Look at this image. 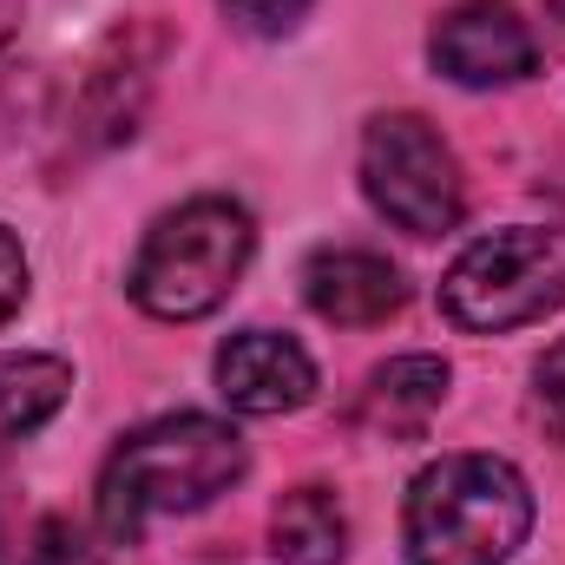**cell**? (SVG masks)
<instances>
[{
    "label": "cell",
    "mask_w": 565,
    "mask_h": 565,
    "mask_svg": "<svg viewBox=\"0 0 565 565\" xmlns=\"http://www.w3.org/2000/svg\"><path fill=\"white\" fill-rule=\"evenodd\" d=\"M244 467H250V454H244L237 427L211 422V415H164L113 447V460L99 473V533L113 546H132L151 520L198 513L217 493H231L244 480Z\"/></svg>",
    "instance_id": "1"
},
{
    "label": "cell",
    "mask_w": 565,
    "mask_h": 565,
    "mask_svg": "<svg viewBox=\"0 0 565 565\" xmlns=\"http://www.w3.org/2000/svg\"><path fill=\"white\" fill-rule=\"evenodd\" d=\"M533 533V487L513 460L440 454L408 487V565H507Z\"/></svg>",
    "instance_id": "2"
},
{
    "label": "cell",
    "mask_w": 565,
    "mask_h": 565,
    "mask_svg": "<svg viewBox=\"0 0 565 565\" xmlns=\"http://www.w3.org/2000/svg\"><path fill=\"white\" fill-rule=\"evenodd\" d=\"M250 250H257V224L244 204L191 198L145 231L132 264V302L158 322H198L237 289V277L250 270Z\"/></svg>",
    "instance_id": "3"
},
{
    "label": "cell",
    "mask_w": 565,
    "mask_h": 565,
    "mask_svg": "<svg viewBox=\"0 0 565 565\" xmlns=\"http://www.w3.org/2000/svg\"><path fill=\"white\" fill-rule=\"evenodd\" d=\"M565 302V224H513L454 257L440 309L467 335H500L553 316Z\"/></svg>",
    "instance_id": "4"
},
{
    "label": "cell",
    "mask_w": 565,
    "mask_h": 565,
    "mask_svg": "<svg viewBox=\"0 0 565 565\" xmlns=\"http://www.w3.org/2000/svg\"><path fill=\"white\" fill-rule=\"evenodd\" d=\"M362 191L369 204L408 231V237H440L467 211V178L447 139L422 113H382L362 132Z\"/></svg>",
    "instance_id": "5"
},
{
    "label": "cell",
    "mask_w": 565,
    "mask_h": 565,
    "mask_svg": "<svg viewBox=\"0 0 565 565\" xmlns=\"http://www.w3.org/2000/svg\"><path fill=\"white\" fill-rule=\"evenodd\" d=\"M434 66L467 86V93H493V86H520L540 73V40L533 26L507 7V0H460L434 20L427 40Z\"/></svg>",
    "instance_id": "6"
},
{
    "label": "cell",
    "mask_w": 565,
    "mask_h": 565,
    "mask_svg": "<svg viewBox=\"0 0 565 565\" xmlns=\"http://www.w3.org/2000/svg\"><path fill=\"white\" fill-rule=\"evenodd\" d=\"M217 395L237 415H289L316 395V362L277 329H237L217 349Z\"/></svg>",
    "instance_id": "7"
},
{
    "label": "cell",
    "mask_w": 565,
    "mask_h": 565,
    "mask_svg": "<svg viewBox=\"0 0 565 565\" xmlns=\"http://www.w3.org/2000/svg\"><path fill=\"white\" fill-rule=\"evenodd\" d=\"M302 296L335 329H375L408 302V282L375 250H316L302 270Z\"/></svg>",
    "instance_id": "8"
},
{
    "label": "cell",
    "mask_w": 565,
    "mask_h": 565,
    "mask_svg": "<svg viewBox=\"0 0 565 565\" xmlns=\"http://www.w3.org/2000/svg\"><path fill=\"white\" fill-rule=\"evenodd\" d=\"M440 402H447V362L440 355H395L388 369L369 375L355 422L382 440H422L427 422L440 415Z\"/></svg>",
    "instance_id": "9"
},
{
    "label": "cell",
    "mask_w": 565,
    "mask_h": 565,
    "mask_svg": "<svg viewBox=\"0 0 565 565\" xmlns=\"http://www.w3.org/2000/svg\"><path fill=\"white\" fill-rule=\"evenodd\" d=\"M73 369L60 355H0V460L66 408Z\"/></svg>",
    "instance_id": "10"
},
{
    "label": "cell",
    "mask_w": 565,
    "mask_h": 565,
    "mask_svg": "<svg viewBox=\"0 0 565 565\" xmlns=\"http://www.w3.org/2000/svg\"><path fill=\"white\" fill-rule=\"evenodd\" d=\"M270 546L282 565H342L349 553V513L329 487H296L270 513Z\"/></svg>",
    "instance_id": "11"
},
{
    "label": "cell",
    "mask_w": 565,
    "mask_h": 565,
    "mask_svg": "<svg viewBox=\"0 0 565 565\" xmlns=\"http://www.w3.org/2000/svg\"><path fill=\"white\" fill-rule=\"evenodd\" d=\"M13 565H99V553L86 546V533H79L73 520H40V526L26 533V553Z\"/></svg>",
    "instance_id": "12"
},
{
    "label": "cell",
    "mask_w": 565,
    "mask_h": 565,
    "mask_svg": "<svg viewBox=\"0 0 565 565\" xmlns=\"http://www.w3.org/2000/svg\"><path fill=\"white\" fill-rule=\"evenodd\" d=\"M533 422L553 440H565V342H553L533 369Z\"/></svg>",
    "instance_id": "13"
},
{
    "label": "cell",
    "mask_w": 565,
    "mask_h": 565,
    "mask_svg": "<svg viewBox=\"0 0 565 565\" xmlns=\"http://www.w3.org/2000/svg\"><path fill=\"white\" fill-rule=\"evenodd\" d=\"M316 0H224V13L244 26V33H289Z\"/></svg>",
    "instance_id": "14"
},
{
    "label": "cell",
    "mask_w": 565,
    "mask_h": 565,
    "mask_svg": "<svg viewBox=\"0 0 565 565\" xmlns=\"http://www.w3.org/2000/svg\"><path fill=\"white\" fill-rule=\"evenodd\" d=\"M20 302H26V257H20L13 231L0 224V322L20 316Z\"/></svg>",
    "instance_id": "15"
},
{
    "label": "cell",
    "mask_w": 565,
    "mask_h": 565,
    "mask_svg": "<svg viewBox=\"0 0 565 565\" xmlns=\"http://www.w3.org/2000/svg\"><path fill=\"white\" fill-rule=\"evenodd\" d=\"M20 7H26V0H0V46L20 33Z\"/></svg>",
    "instance_id": "16"
},
{
    "label": "cell",
    "mask_w": 565,
    "mask_h": 565,
    "mask_svg": "<svg viewBox=\"0 0 565 565\" xmlns=\"http://www.w3.org/2000/svg\"><path fill=\"white\" fill-rule=\"evenodd\" d=\"M553 40H559V53H565V0H553Z\"/></svg>",
    "instance_id": "17"
}]
</instances>
